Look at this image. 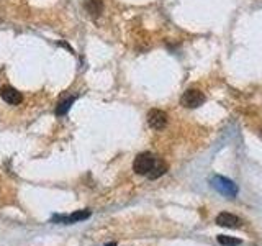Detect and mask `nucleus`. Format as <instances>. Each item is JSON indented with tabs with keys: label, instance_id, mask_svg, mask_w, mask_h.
<instances>
[{
	"label": "nucleus",
	"instance_id": "f8f14e48",
	"mask_svg": "<svg viewBox=\"0 0 262 246\" xmlns=\"http://www.w3.org/2000/svg\"><path fill=\"white\" fill-rule=\"evenodd\" d=\"M59 46H64V48H66V50H69V51H71V53H74V50H72V48H71V46H69V45H67V43H64V41H59Z\"/></svg>",
	"mask_w": 262,
	"mask_h": 246
},
{
	"label": "nucleus",
	"instance_id": "9d476101",
	"mask_svg": "<svg viewBox=\"0 0 262 246\" xmlns=\"http://www.w3.org/2000/svg\"><path fill=\"white\" fill-rule=\"evenodd\" d=\"M74 100H76V97H69L66 100H62V102L59 105H56V115H66L69 109H71V105L74 104Z\"/></svg>",
	"mask_w": 262,
	"mask_h": 246
},
{
	"label": "nucleus",
	"instance_id": "1a4fd4ad",
	"mask_svg": "<svg viewBox=\"0 0 262 246\" xmlns=\"http://www.w3.org/2000/svg\"><path fill=\"white\" fill-rule=\"evenodd\" d=\"M165 171H167V164H165L164 161H161V159H156L153 169L148 173V178L149 179H157V178H161V176L165 174Z\"/></svg>",
	"mask_w": 262,
	"mask_h": 246
},
{
	"label": "nucleus",
	"instance_id": "f257e3e1",
	"mask_svg": "<svg viewBox=\"0 0 262 246\" xmlns=\"http://www.w3.org/2000/svg\"><path fill=\"white\" fill-rule=\"evenodd\" d=\"M211 187L215 190H218L220 194L229 197V199H233V197H236L238 194V185L233 183V181H229L226 178H223V176H215V178H211L210 181Z\"/></svg>",
	"mask_w": 262,
	"mask_h": 246
},
{
	"label": "nucleus",
	"instance_id": "423d86ee",
	"mask_svg": "<svg viewBox=\"0 0 262 246\" xmlns=\"http://www.w3.org/2000/svg\"><path fill=\"white\" fill-rule=\"evenodd\" d=\"M216 223L221 227H226V228H239L241 227V220L236 217V215H231V213H220V215L216 217Z\"/></svg>",
	"mask_w": 262,
	"mask_h": 246
},
{
	"label": "nucleus",
	"instance_id": "39448f33",
	"mask_svg": "<svg viewBox=\"0 0 262 246\" xmlns=\"http://www.w3.org/2000/svg\"><path fill=\"white\" fill-rule=\"evenodd\" d=\"M0 97H2L8 105H20L23 102V95H21V92H18V90L12 87V85H3V87L0 89Z\"/></svg>",
	"mask_w": 262,
	"mask_h": 246
},
{
	"label": "nucleus",
	"instance_id": "7ed1b4c3",
	"mask_svg": "<svg viewBox=\"0 0 262 246\" xmlns=\"http://www.w3.org/2000/svg\"><path fill=\"white\" fill-rule=\"evenodd\" d=\"M182 105L187 107V109H197L205 104V94L199 89H189L187 92L182 95Z\"/></svg>",
	"mask_w": 262,
	"mask_h": 246
},
{
	"label": "nucleus",
	"instance_id": "6e6552de",
	"mask_svg": "<svg viewBox=\"0 0 262 246\" xmlns=\"http://www.w3.org/2000/svg\"><path fill=\"white\" fill-rule=\"evenodd\" d=\"M90 217V212L89 210H79L76 213H72V215L69 217H54V222H64V223H76V222H81V220H87Z\"/></svg>",
	"mask_w": 262,
	"mask_h": 246
},
{
	"label": "nucleus",
	"instance_id": "9b49d317",
	"mask_svg": "<svg viewBox=\"0 0 262 246\" xmlns=\"http://www.w3.org/2000/svg\"><path fill=\"white\" fill-rule=\"evenodd\" d=\"M218 243H220L221 246H239L241 245V240L226 237V235H218Z\"/></svg>",
	"mask_w": 262,
	"mask_h": 246
},
{
	"label": "nucleus",
	"instance_id": "f03ea898",
	"mask_svg": "<svg viewBox=\"0 0 262 246\" xmlns=\"http://www.w3.org/2000/svg\"><path fill=\"white\" fill-rule=\"evenodd\" d=\"M154 163H156V158L151 153H141L133 161V171L140 176H148L149 171L153 169Z\"/></svg>",
	"mask_w": 262,
	"mask_h": 246
},
{
	"label": "nucleus",
	"instance_id": "0eeeda50",
	"mask_svg": "<svg viewBox=\"0 0 262 246\" xmlns=\"http://www.w3.org/2000/svg\"><path fill=\"white\" fill-rule=\"evenodd\" d=\"M84 7L92 18L100 17V13L104 12V2L102 0H84Z\"/></svg>",
	"mask_w": 262,
	"mask_h": 246
},
{
	"label": "nucleus",
	"instance_id": "20e7f679",
	"mask_svg": "<svg viewBox=\"0 0 262 246\" xmlns=\"http://www.w3.org/2000/svg\"><path fill=\"white\" fill-rule=\"evenodd\" d=\"M148 123H149V126L154 128V130H162V128L167 125V114L162 110H159V109L149 110Z\"/></svg>",
	"mask_w": 262,
	"mask_h": 246
},
{
	"label": "nucleus",
	"instance_id": "ddd939ff",
	"mask_svg": "<svg viewBox=\"0 0 262 246\" xmlns=\"http://www.w3.org/2000/svg\"><path fill=\"white\" fill-rule=\"evenodd\" d=\"M105 246H116V243H108V245H105Z\"/></svg>",
	"mask_w": 262,
	"mask_h": 246
}]
</instances>
